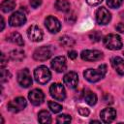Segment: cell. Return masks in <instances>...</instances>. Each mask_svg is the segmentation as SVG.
I'll return each instance as SVG.
<instances>
[{"instance_id": "6da1fadb", "label": "cell", "mask_w": 124, "mask_h": 124, "mask_svg": "<svg viewBox=\"0 0 124 124\" xmlns=\"http://www.w3.org/2000/svg\"><path fill=\"white\" fill-rule=\"evenodd\" d=\"M107 73V66L105 64H102L99 66L98 69H87L84 71L83 76L86 80L89 82H97L101 78L105 77Z\"/></svg>"}, {"instance_id": "7a4b0ae2", "label": "cell", "mask_w": 124, "mask_h": 124, "mask_svg": "<svg viewBox=\"0 0 124 124\" xmlns=\"http://www.w3.org/2000/svg\"><path fill=\"white\" fill-rule=\"evenodd\" d=\"M34 78L40 84H46L51 78V73L46 66H39L34 71Z\"/></svg>"}, {"instance_id": "3957f363", "label": "cell", "mask_w": 124, "mask_h": 124, "mask_svg": "<svg viewBox=\"0 0 124 124\" xmlns=\"http://www.w3.org/2000/svg\"><path fill=\"white\" fill-rule=\"evenodd\" d=\"M104 45L110 50H118L122 47V41L118 35L108 34L104 38Z\"/></svg>"}, {"instance_id": "277c9868", "label": "cell", "mask_w": 124, "mask_h": 124, "mask_svg": "<svg viewBox=\"0 0 124 124\" xmlns=\"http://www.w3.org/2000/svg\"><path fill=\"white\" fill-rule=\"evenodd\" d=\"M26 105H27V102L23 97H17L16 99L12 100L11 102H9L7 108L11 112L16 113V112L24 109Z\"/></svg>"}, {"instance_id": "5b68a950", "label": "cell", "mask_w": 124, "mask_h": 124, "mask_svg": "<svg viewBox=\"0 0 124 124\" xmlns=\"http://www.w3.org/2000/svg\"><path fill=\"white\" fill-rule=\"evenodd\" d=\"M49 93L51 97L57 101H63L66 97L65 88L60 83H52L49 87Z\"/></svg>"}, {"instance_id": "8992f818", "label": "cell", "mask_w": 124, "mask_h": 124, "mask_svg": "<svg viewBox=\"0 0 124 124\" xmlns=\"http://www.w3.org/2000/svg\"><path fill=\"white\" fill-rule=\"evenodd\" d=\"M26 22V16L21 11H16L9 18V24L13 27H18Z\"/></svg>"}, {"instance_id": "52a82bcc", "label": "cell", "mask_w": 124, "mask_h": 124, "mask_svg": "<svg viewBox=\"0 0 124 124\" xmlns=\"http://www.w3.org/2000/svg\"><path fill=\"white\" fill-rule=\"evenodd\" d=\"M80 56L85 61H97L103 58V52L96 49H85L81 51Z\"/></svg>"}, {"instance_id": "ba28073f", "label": "cell", "mask_w": 124, "mask_h": 124, "mask_svg": "<svg viewBox=\"0 0 124 124\" xmlns=\"http://www.w3.org/2000/svg\"><path fill=\"white\" fill-rule=\"evenodd\" d=\"M111 19V15L108 9L105 7H101L96 12V21L99 24H108Z\"/></svg>"}, {"instance_id": "9c48e42d", "label": "cell", "mask_w": 124, "mask_h": 124, "mask_svg": "<svg viewBox=\"0 0 124 124\" xmlns=\"http://www.w3.org/2000/svg\"><path fill=\"white\" fill-rule=\"evenodd\" d=\"M50 56H51V50L49 46H46L38 47L33 53V58L37 61H46Z\"/></svg>"}, {"instance_id": "30bf717a", "label": "cell", "mask_w": 124, "mask_h": 124, "mask_svg": "<svg viewBox=\"0 0 124 124\" xmlns=\"http://www.w3.org/2000/svg\"><path fill=\"white\" fill-rule=\"evenodd\" d=\"M17 82L22 87H29L32 84V78L28 69H22L17 73Z\"/></svg>"}, {"instance_id": "8fae6325", "label": "cell", "mask_w": 124, "mask_h": 124, "mask_svg": "<svg viewBox=\"0 0 124 124\" xmlns=\"http://www.w3.org/2000/svg\"><path fill=\"white\" fill-rule=\"evenodd\" d=\"M45 24H46V29L50 32V33H57L60 28H61V24H60V21L52 16H48L46 20H45Z\"/></svg>"}, {"instance_id": "7c38bea8", "label": "cell", "mask_w": 124, "mask_h": 124, "mask_svg": "<svg viewBox=\"0 0 124 124\" xmlns=\"http://www.w3.org/2000/svg\"><path fill=\"white\" fill-rule=\"evenodd\" d=\"M28 99L29 101L34 105V106H39L41 105L44 100H45V95L41 89H33L32 91L29 92L28 94Z\"/></svg>"}, {"instance_id": "4fadbf2b", "label": "cell", "mask_w": 124, "mask_h": 124, "mask_svg": "<svg viewBox=\"0 0 124 124\" xmlns=\"http://www.w3.org/2000/svg\"><path fill=\"white\" fill-rule=\"evenodd\" d=\"M63 81L65 83V85H67L69 88H76L78 86V74L76 72H69L67 73L64 78H63Z\"/></svg>"}, {"instance_id": "5bb4252c", "label": "cell", "mask_w": 124, "mask_h": 124, "mask_svg": "<svg viewBox=\"0 0 124 124\" xmlns=\"http://www.w3.org/2000/svg\"><path fill=\"white\" fill-rule=\"evenodd\" d=\"M27 36L33 42H40L43 39V32L37 25H31L27 30Z\"/></svg>"}, {"instance_id": "9a60e30c", "label": "cell", "mask_w": 124, "mask_h": 124, "mask_svg": "<svg viewBox=\"0 0 124 124\" xmlns=\"http://www.w3.org/2000/svg\"><path fill=\"white\" fill-rule=\"evenodd\" d=\"M50 65H51V68L53 70H55L56 72H58V73L64 72L66 70V67H67L66 59H65L64 56H57V57H55L51 61Z\"/></svg>"}, {"instance_id": "2e32d148", "label": "cell", "mask_w": 124, "mask_h": 124, "mask_svg": "<svg viewBox=\"0 0 124 124\" xmlns=\"http://www.w3.org/2000/svg\"><path fill=\"white\" fill-rule=\"evenodd\" d=\"M101 119L105 123H110L112 122L116 117V110L112 108H104L100 113Z\"/></svg>"}, {"instance_id": "e0dca14e", "label": "cell", "mask_w": 124, "mask_h": 124, "mask_svg": "<svg viewBox=\"0 0 124 124\" xmlns=\"http://www.w3.org/2000/svg\"><path fill=\"white\" fill-rule=\"evenodd\" d=\"M110 62H111V66L114 68L117 74H119L120 76H123L124 75V60L121 57L115 56L111 58Z\"/></svg>"}, {"instance_id": "ac0fdd59", "label": "cell", "mask_w": 124, "mask_h": 124, "mask_svg": "<svg viewBox=\"0 0 124 124\" xmlns=\"http://www.w3.org/2000/svg\"><path fill=\"white\" fill-rule=\"evenodd\" d=\"M7 41H9V42H11L13 44H16V45H17L19 46H22L24 45V41H23L21 35L19 33H17V32H13L10 35H8L7 36Z\"/></svg>"}, {"instance_id": "d6986e66", "label": "cell", "mask_w": 124, "mask_h": 124, "mask_svg": "<svg viewBox=\"0 0 124 124\" xmlns=\"http://www.w3.org/2000/svg\"><path fill=\"white\" fill-rule=\"evenodd\" d=\"M83 98H84V101L89 105V106H94L96 103H97V96L95 93H93L92 91H85L83 93Z\"/></svg>"}, {"instance_id": "ffe728a7", "label": "cell", "mask_w": 124, "mask_h": 124, "mask_svg": "<svg viewBox=\"0 0 124 124\" xmlns=\"http://www.w3.org/2000/svg\"><path fill=\"white\" fill-rule=\"evenodd\" d=\"M16 7V1L15 0H3L1 3V10L4 13H9L13 11Z\"/></svg>"}, {"instance_id": "44dd1931", "label": "cell", "mask_w": 124, "mask_h": 124, "mask_svg": "<svg viewBox=\"0 0 124 124\" xmlns=\"http://www.w3.org/2000/svg\"><path fill=\"white\" fill-rule=\"evenodd\" d=\"M38 120L40 123L43 124H47V123H51V116L50 113L46 110H41L38 114Z\"/></svg>"}, {"instance_id": "7402d4cb", "label": "cell", "mask_w": 124, "mask_h": 124, "mask_svg": "<svg viewBox=\"0 0 124 124\" xmlns=\"http://www.w3.org/2000/svg\"><path fill=\"white\" fill-rule=\"evenodd\" d=\"M54 6L60 12H68L70 10V3L67 0H56Z\"/></svg>"}, {"instance_id": "603a6c76", "label": "cell", "mask_w": 124, "mask_h": 124, "mask_svg": "<svg viewBox=\"0 0 124 124\" xmlns=\"http://www.w3.org/2000/svg\"><path fill=\"white\" fill-rule=\"evenodd\" d=\"M10 57L15 61H21L25 57V54L21 49H14L10 52Z\"/></svg>"}, {"instance_id": "cb8c5ba5", "label": "cell", "mask_w": 124, "mask_h": 124, "mask_svg": "<svg viewBox=\"0 0 124 124\" xmlns=\"http://www.w3.org/2000/svg\"><path fill=\"white\" fill-rule=\"evenodd\" d=\"M60 44L63 46H65V47H68V46H73L74 45H75V41H74V39H72L71 37H68V36H63V37H61L60 38Z\"/></svg>"}, {"instance_id": "d4e9b609", "label": "cell", "mask_w": 124, "mask_h": 124, "mask_svg": "<svg viewBox=\"0 0 124 124\" xmlns=\"http://www.w3.org/2000/svg\"><path fill=\"white\" fill-rule=\"evenodd\" d=\"M47 105H48V108L52 112H54V113H57V112H59V111L62 110V106L60 104L54 102V101H49L47 103Z\"/></svg>"}, {"instance_id": "484cf974", "label": "cell", "mask_w": 124, "mask_h": 124, "mask_svg": "<svg viewBox=\"0 0 124 124\" xmlns=\"http://www.w3.org/2000/svg\"><path fill=\"white\" fill-rule=\"evenodd\" d=\"M71 120H72V118H71V116L68 115V114H60V115H58L57 118H56V122L59 123V124H62V123H69V122H71Z\"/></svg>"}, {"instance_id": "4316f807", "label": "cell", "mask_w": 124, "mask_h": 124, "mask_svg": "<svg viewBox=\"0 0 124 124\" xmlns=\"http://www.w3.org/2000/svg\"><path fill=\"white\" fill-rule=\"evenodd\" d=\"M76 19H77L76 14H75L74 12H69V11H68V13H67L66 16H65V20H66V22L73 24V23H75Z\"/></svg>"}, {"instance_id": "83f0119b", "label": "cell", "mask_w": 124, "mask_h": 124, "mask_svg": "<svg viewBox=\"0 0 124 124\" xmlns=\"http://www.w3.org/2000/svg\"><path fill=\"white\" fill-rule=\"evenodd\" d=\"M10 78H11V73H10L8 70L2 68V69H1V82H6V81H8V80L10 79Z\"/></svg>"}, {"instance_id": "f1b7e54d", "label": "cell", "mask_w": 124, "mask_h": 124, "mask_svg": "<svg viewBox=\"0 0 124 124\" xmlns=\"http://www.w3.org/2000/svg\"><path fill=\"white\" fill-rule=\"evenodd\" d=\"M122 2H123V0H107L108 6L109 8H112V9H116V8L120 7Z\"/></svg>"}, {"instance_id": "f546056e", "label": "cell", "mask_w": 124, "mask_h": 124, "mask_svg": "<svg viewBox=\"0 0 124 124\" xmlns=\"http://www.w3.org/2000/svg\"><path fill=\"white\" fill-rule=\"evenodd\" d=\"M89 37H90V39H91L92 41H94V42H99V41L101 40V38H102V34H101L100 32H98V31H93L92 33H90Z\"/></svg>"}, {"instance_id": "4dcf8cb0", "label": "cell", "mask_w": 124, "mask_h": 124, "mask_svg": "<svg viewBox=\"0 0 124 124\" xmlns=\"http://www.w3.org/2000/svg\"><path fill=\"white\" fill-rule=\"evenodd\" d=\"M78 110L81 116H88V114H89V109L86 108H78Z\"/></svg>"}, {"instance_id": "1f68e13d", "label": "cell", "mask_w": 124, "mask_h": 124, "mask_svg": "<svg viewBox=\"0 0 124 124\" xmlns=\"http://www.w3.org/2000/svg\"><path fill=\"white\" fill-rule=\"evenodd\" d=\"M29 2H30L31 7L34 8V9L38 8V7L41 6V4H42V0H29Z\"/></svg>"}, {"instance_id": "d6a6232c", "label": "cell", "mask_w": 124, "mask_h": 124, "mask_svg": "<svg viewBox=\"0 0 124 124\" xmlns=\"http://www.w3.org/2000/svg\"><path fill=\"white\" fill-rule=\"evenodd\" d=\"M68 56H69L70 59L74 60V59H76V58L78 57V53H77V51H75V50H71V51L68 52Z\"/></svg>"}, {"instance_id": "836d02e7", "label": "cell", "mask_w": 124, "mask_h": 124, "mask_svg": "<svg viewBox=\"0 0 124 124\" xmlns=\"http://www.w3.org/2000/svg\"><path fill=\"white\" fill-rule=\"evenodd\" d=\"M103 0H86V2L91 6H97L99 5Z\"/></svg>"}, {"instance_id": "e575fe53", "label": "cell", "mask_w": 124, "mask_h": 124, "mask_svg": "<svg viewBox=\"0 0 124 124\" xmlns=\"http://www.w3.org/2000/svg\"><path fill=\"white\" fill-rule=\"evenodd\" d=\"M116 30L120 33H124V23H118L116 25Z\"/></svg>"}, {"instance_id": "d590c367", "label": "cell", "mask_w": 124, "mask_h": 124, "mask_svg": "<svg viewBox=\"0 0 124 124\" xmlns=\"http://www.w3.org/2000/svg\"><path fill=\"white\" fill-rule=\"evenodd\" d=\"M7 62H8V60L6 59V55H5L4 53H2V60H1V68H4V67H5V65L7 64Z\"/></svg>"}, {"instance_id": "8d00e7d4", "label": "cell", "mask_w": 124, "mask_h": 124, "mask_svg": "<svg viewBox=\"0 0 124 124\" xmlns=\"http://www.w3.org/2000/svg\"><path fill=\"white\" fill-rule=\"evenodd\" d=\"M4 25H5V22H4V18H3V16H2V17H1V30L4 29Z\"/></svg>"}, {"instance_id": "74e56055", "label": "cell", "mask_w": 124, "mask_h": 124, "mask_svg": "<svg viewBox=\"0 0 124 124\" xmlns=\"http://www.w3.org/2000/svg\"><path fill=\"white\" fill-rule=\"evenodd\" d=\"M123 54H124V51H123Z\"/></svg>"}]
</instances>
